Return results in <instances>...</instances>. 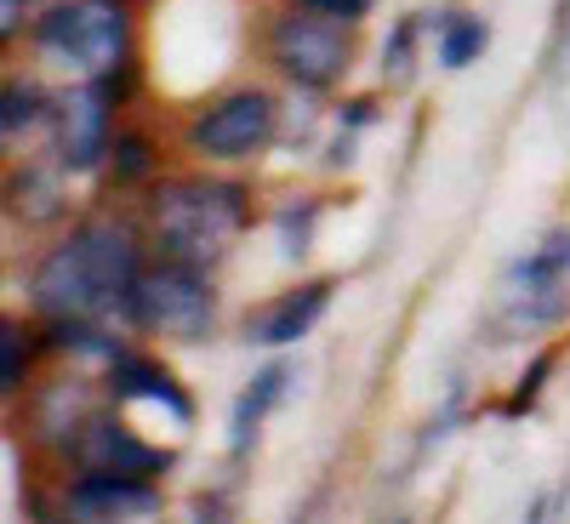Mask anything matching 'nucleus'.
I'll list each match as a JSON object with an SVG mask.
<instances>
[{
    "label": "nucleus",
    "instance_id": "obj_1",
    "mask_svg": "<svg viewBox=\"0 0 570 524\" xmlns=\"http://www.w3.org/2000/svg\"><path fill=\"white\" fill-rule=\"evenodd\" d=\"M142 274V251H137V234L120 223H86L75 234L46 251L35 263L29 279V303L58 319V314H86V319H126L131 303V285Z\"/></svg>",
    "mask_w": 570,
    "mask_h": 524
},
{
    "label": "nucleus",
    "instance_id": "obj_2",
    "mask_svg": "<svg viewBox=\"0 0 570 524\" xmlns=\"http://www.w3.org/2000/svg\"><path fill=\"white\" fill-rule=\"evenodd\" d=\"M246 223H252V200L228 177H177L149 195V228L160 257L188 268H217L246 234Z\"/></svg>",
    "mask_w": 570,
    "mask_h": 524
},
{
    "label": "nucleus",
    "instance_id": "obj_3",
    "mask_svg": "<svg viewBox=\"0 0 570 524\" xmlns=\"http://www.w3.org/2000/svg\"><path fill=\"white\" fill-rule=\"evenodd\" d=\"M29 46L46 69L69 80H109L131 63V7L126 0H52L35 23Z\"/></svg>",
    "mask_w": 570,
    "mask_h": 524
},
{
    "label": "nucleus",
    "instance_id": "obj_4",
    "mask_svg": "<svg viewBox=\"0 0 570 524\" xmlns=\"http://www.w3.org/2000/svg\"><path fill=\"white\" fill-rule=\"evenodd\" d=\"M268 58L274 69L292 80L297 91H331V86H343V75L354 69V40H348V23L337 18H320L308 12L303 0H292L285 12L268 18Z\"/></svg>",
    "mask_w": 570,
    "mask_h": 524
},
{
    "label": "nucleus",
    "instance_id": "obj_5",
    "mask_svg": "<svg viewBox=\"0 0 570 524\" xmlns=\"http://www.w3.org/2000/svg\"><path fill=\"white\" fill-rule=\"evenodd\" d=\"M126 319L149 337H183L195 343L217 325V285L206 279V268H188V263H149L131 285V303H126Z\"/></svg>",
    "mask_w": 570,
    "mask_h": 524
},
{
    "label": "nucleus",
    "instance_id": "obj_6",
    "mask_svg": "<svg viewBox=\"0 0 570 524\" xmlns=\"http://www.w3.org/2000/svg\"><path fill=\"white\" fill-rule=\"evenodd\" d=\"M279 131V103H274V91L263 86H234L223 91L217 103H206L195 120L183 126V142L195 149L200 160H252L263 155L268 142Z\"/></svg>",
    "mask_w": 570,
    "mask_h": 524
},
{
    "label": "nucleus",
    "instance_id": "obj_7",
    "mask_svg": "<svg viewBox=\"0 0 570 524\" xmlns=\"http://www.w3.org/2000/svg\"><path fill=\"white\" fill-rule=\"evenodd\" d=\"M115 80H69L52 91V142L63 171H98L115 155Z\"/></svg>",
    "mask_w": 570,
    "mask_h": 524
},
{
    "label": "nucleus",
    "instance_id": "obj_8",
    "mask_svg": "<svg viewBox=\"0 0 570 524\" xmlns=\"http://www.w3.org/2000/svg\"><path fill=\"white\" fill-rule=\"evenodd\" d=\"M69 456L80 462V473H131V479H166L177 467V451L149 445L126 427V416H104V411H91V422L75 434Z\"/></svg>",
    "mask_w": 570,
    "mask_h": 524
},
{
    "label": "nucleus",
    "instance_id": "obj_9",
    "mask_svg": "<svg viewBox=\"0 0 570 524\" xmlns=\"http://www.w3.org/2000/svg\"><path fill=\"white\" fill-rule=\"evenodd\" d=\"M331 297H337V285H331V279H303V285H292V291H279L268 308H257V314L246 319V343H252V348H292V343H303L308 330L325 319Z\"/></svg>",
    "mask_w": 570,
    "mask_h": 524
},
{
    "label": "nucleus",
    "instance_id": "obj_10",
    "mask_svg": "<svg viewBox=\"0 0 570 524\" xmlns=\"http://www.w3.org/2000/svg\"><path fill=\"white\" fill-rule=\"evenodd\" d=\"M63 507L80 513V518L131 524V518L160 513V491H155V479H131V473H80L63 496Z\"/></svg>",
    "mask_w": 570,
    "mask_h": 524
},
{
    "label": "nucleus",
    "instance_id": "obj_11",
    "mask_svg": "<svg viewBox=\"0 0 570 524\" xmlns=\"http://www.w3.org/2000/svg\"><path fill=\"white\" fill-rule=\"evenodd\" d=\"M109 394H115V405H160L177 427L195 422V394L149 354H120L109 365Z\"/></svg>",
    "mask_w": 570,
    "mask_h": 524
},
{
    "label": "nucleus",
    "instance_id": "obj_12",
    "mask_svg": "<svg viewBox=\"0 0 570 524\" xmlns=\"http://www.w3.org/2000/svg\"><path fill=\"white\" fill-rule=\"evenodd\" d=\"M285 394H292V365H285V359H268V365L252 370V383L234 394V411H228V451H234V456L252 451L257 427L268 422V411H274Z\"/></svg>",
    "mask_w": 570,
    "mask_h": 524
},
{
    "label": "nucleus",
    "instance_id": "obj_13",
    "mask_svg": "<svg viewBox=\"0 0 570 524\" xmlns=\"http://www.w3.org/2000/svg\"><path fill=\"white\" fill-rule=\"evenodd\" d=\"M428 34H434V58L440 69H473L485 58V46H491V23L480 12H462V7H445L428 18Z\"/></svg>",
    "mask_w": 570,
    "mask_h": 524
},
{
    "label": "nucleus",
    "instance_id": "obj_14",
    "mask_svg": "<svg viewBox=\"0 0 570 524\" xmlns=\"http://www.w3.org/2000/svg\"><path fill=\"white\" fill-rule=\"evenodd\" d=\"M52 343H58L69 359H80V365H104V370L126 354V343L115 337V330H109L104 319H86V314H58V319H52Z\"/></svg>",
    "mask_w": 570,
    "mask_h": 524
},
{
    "label": "nucleus",
    "instance_id": "obj_15",
    "mask_svg": "<svg viewBox=\"0 0 570 524\" xmlns=\"http://www.w3.org/2000/svg\"><path fill=\"white\" fill-rule=\"evenodd\" d=\"M564 314H570V291L564 285H542V291H513V303L497 314V337H519V330H553V325H564Z\"/></svg>",
    "mask_w": 570,
    "mask_h": 524
},
{
    "label": "nucleus",
    "instance_id": "obj_16",
    "mask_svg": "<svg viewBox=\"0 0 570 524\" xmlns=\"http://www.w3.org/2000/svg\"><path fill=\"white\" fill-rule=\"evenodd\" d=\"M564 279H570V228H553L531 257L508 268V291H542V285H564Z\"/></svg>",
    "mask_w": 570,
    "mask_h": 524
},
{
    "label": "nucleus",
    "instance_id": "obj_17",
    "mask_svg": "<svg viewBox=\"0 0 570 524\" xmlns=\"http://www.w3.org/2000/svg\"><path fill=\"white\" fill-rule=\"evenodd\" d=\"M46 115H52V98L40 91V80H7V109H0V137L7 142H18V137H29Z\"/></svg>",
    "mask_w": 570,
    "mask_h": 524
},
{
    "label": "nucleus",
    "instance_id": "obj_18",
    "mask_svg": "<svg viewBox=\"0 0 570 524\" xmlns=\"http://www.w3.org/2000/svg\"><path fill=\"white\" fill-rule=\"evenodd\" d=\"M12 206L29 223H52L63 211V188H52V177H46V171L23 166V171H12Z\"/></svg>",
    "mask_w": 570,
    "mask_h": 524
},
{
    "label": "nucleus",
    "instance_id": "obj_19",
    "mask_svg": "<svg viewBox=\"0 0 570 524\" xmlns=\"http://www.w3.org/2000/svg\"><path fill=\"white\" fill-rule=\"evenodd\" d=\"M428 34V18H400L383 40V80L389 86H405L411 69H416V40Z\"/></svg>",
    "mask_w": 570,
    "mask_h": 524
},
{
    "label": "nucleus",
    "instance_id": "obj_20",
    "mask_svg": "<svg viewBox=\"0 0 570 524\" xmlns=\"http://www.w3.org/2000/svg\"><path fill=\"white\" fill-rule=\"evenodd\" d=\"M553 365H559V348H542L531 365H525V376L513 383V394H508V405H502V416H525L531 405H537V394L548 388V376H553Z\"/></svg>",
    "mask_w": 570,
    "mask_h": 524
},
{
    "label": "nucleus",
    "instance_id": "obj_21",
    "mask_svg": "<svg viewBox=\"0 0 570 524\" xmlns=\"http://www.w3.org/2000/svg\"><path fill=\"white\" fill-rule=\"evenodd\" d=\"M314 217H320V206H314V200L285 206V211H279V251L292 257V263H297V257H308V246H314V240H308V234H314Z\"/></svg>",
    "mask_w": 570,
    "mask_h": 524
},
{
    "label": "nucleus",
    "instance_id": "obj_22",
    "mask_svg": "<svg viewBox=\"0 0 570 524\" xmlns=\"http://www.w3.org/2000/svg\"><path fill=\"white\" fill-rule=\"evenodd\" d=\"M29 365V348H23V325L18 319H7V325H0V383H7V394L23 383V370Z\"/></svg>",
    "mask_w": 570,
    "mask_h": 524
},
{
    "label": "nucleus",
    "instance_id": "obj_23",
    "mask_svg": "<svg viewBox=\"0 0 570 524\" xmlns=\"http://www.w3.org/2000/svg\"><path fill=\"white\" fill-rule=\"evenodd\" d=\"M308 12H320V18H337V23H365L371 12H376V0H303Z\"/></svg>",
    "mask_w": 570,
    "mask_h": 524
},
{
    "label": "nucleus",
    "instance_id": "obj_24",
    "mask_svg": "<svg viewBox=\"0 0 570 524\" xmlns=\"http://www.w3.org/2000/svg\"><path fill=\"white\" fill-rule=\"evenodd\" d=\"M188 524H234V507L223 491H200L195 502H188Z\"/></svg>",
    "mask_w": 570,
    "mask_h": 524
},
{
    "label": "nucleus",
    "instance_id": "obj_25",
    "mask_svg": "<svg viewBox=\"0 0 570 524\" xmlns=\"http://www.w3.org/2000/svg\"><path fill=\"white\" fill-rule=\"evenodd\" d=\"M115 155H120V177H142V166H149V142L142 137H115Z\"/></svg>",
    "mask_w": 570,
    "mask_h": 524
},
{
    "label": "nucleus",
    "instance_id": "obj_26",
    "mask_svg": "<svg viewBox=\"0 0 570 524\" xmlns=\"http://www.w3.org/2000/svg\"><path fill=\"white\" fill-rule=\"evenodd\" d=\"M23 12H29V0H0V34H7V40H18Z\"/></svg>",
    "mask_w": 570,
    "mask_h": 524
},
{
    "label": "nucleus",
    "instance_id": "obj_27",
    "mask_svg": "<svg viewBox=\"0 0 570 524\" xmlns=\"http://www.w3.org/2000/svg\"><path fill=\"white\" fill-rule=\"evenodd\" d=\"M376 120V103H343L337 109V126H348V131H360V126H371Z\"/></svg>",
    "mask_w": 570,
    "mask_h": 524
},
{
    "label": "nucleus",
    "instance_id": "obj_28",
    "mask_svg": "<svg viewBox=\"0 0 570 524\" xmlns=\"http://www.w3.org/2000/svg\"><path fill=\"white\" fill-rule=\"evenodd\" d=\"M35 524H104V518H80V513H69V507H63V513H40Z\"/></svg>",
    "mask_w": 570,
    "mask_h": 524
},
{
    "label": "nucleus",
    "instance_id": "obj_29",
    "mask_svg": "<svg viewBox=\"0 0 570 524\" xmlns=\"http://www.w3.org/2000/svg\"><path fill=\"white\" fill-rule=\"evenodd\" d=\"M548 513H553V507H548V496H537V502H531V513H525V524H548Z\"/></svg>",
    "mask_w": 570,
    "mask_h": 524
},
{
    "label": "nucleus",
    "instance_id": "obj_30",
    "mask_svg": "<svg viewBox=\"0 0 570 524\" xmlns=\"http://www.w3.org/2000/svg\"><path fill=\"white\" fill-rule=\"evenodd\" d=\"M564 40H570V0H564Z\"/></svg>",
    "mask_w": 570,
    "mask_h": 524
},
{
    "label": "nucleus",
    "instance_id": "obj_31",
    "mask_svg": "<svg viewBox=\"0 0 570 524\" xmlns=\"http://www.w3.org/2000/svg\"><path fill=\"white\" fill-rule=\"evenodd\" d=\"M292 524H303V518H292Z\"/></svg>",
    "mask_w": 570,
    "mask_h": 524
}]
</instances>
